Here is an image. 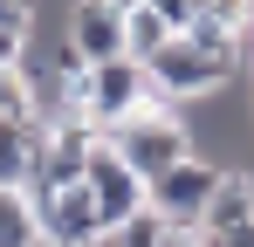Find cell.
Instances as JSON below:
<instances>
[{
    "mask_svg": "<svg viewBox=\"0 0 254 247\" xmlns=\"http://www.w3.org/2000/svg\"><path fill=\"white\" fill-rule=\"evenodd\" d=\"M35 158H42V130H14V124H0V192H28Z\"/></svg>",
    "mask_w": 254,
    "mask_h": 247,
    "instance_id": "ba28073f",
    "label": "cell"
},
{
    "mask_svg": "<svg viewBox=\"0 0 254 247\" xmlns=\"http://www.w3.org/2000/svg\"><path fill=\"white\" fill-rule=\"evenodd\" d=\"M220 165L213 158H186V165H172L165 179H151L144 185V206L158 213V220H172V227H199V213H206V199L220 192Z\"/></svg>",
    "mask_w": 254,
    "mask_h": 247,
    "instance_id": "3957f363",
    "label": "cell"
},
{
    "mask_svg": "<svg viewBox=\"0 0 254 247\" xmlns=\"http://www.w3.org/2000/svg\"><path fill=\"white\" fill-rule=\"evenodd\" d=\"M199 28H213V35H227V41L254 35V0H206V21Z\"/></svg>",
    "mask_w": 254,
    "mask_h": 247,
    "instance_id": "8fae6325",
    "label": "cell"
},
{
    "mask_svg": "<svg viewBox=\"0 0 254 247\" xmlns=\"http://www.w3.org/2000/svg\"><path fill=\"white\" fill-rule=\"evenodd\" d=\"M158 234H165V220L158 213H137V220L117 227V247H158Z\"/></svg>",
    "mask_w": 254,
    "mask_h": 247,
    "instance_id": "4fadbf2b",
    "label": "cell"
},
{
    "mask_svg": "<svg viewBox=\"0 0 254 247\" xmlns=\"http://www.w3.org/2000/svg\"><path fill=\"white\" fill-rule=\"evenodd\" d=\"M83 185H89V199H96V213H103V227H110V234H117L124 220H137V213H151V206H144V179H137L110 144H96Z\"/></svg>",
    "mask_w": 254,
    "mask_h": 247,
    "instance_id": "277c9868",
    "label": "cell"
},
{
    "mask_svg": "<svg viewBox=\"0 0 254 247\" xmlns=\"http://www.w3.org/2000/svg\"><path fill=\"white\" fill-rule=\"evenodd\" d=\"M199 247H254V227H241V234H199Z\"/></svg>",
    "mask_w": 254,
    "mask_h": 247,
    "instance_id": "2e32d148",
    "label": "cell"
},
{
    "mask_svg": "<svg viewBox=\"0 0 254 247\" xmlns=\"http://www.w3.org/2000/svg\"><path fill=\"white\" fill-rule=\"evenodd\" d=\"M103 144L117 151V158L151 185V179H165L172 165L199 158V144H192V124L179 117V110H137V117H124L117 130H103Z\"/></svg>",
    "mask_w": 254,
    "mask_h": 247,
    "instance_id": "7a4b0ae2",
    "label": "cell"
},
{
    "mask_svg": "<svg viewBox=\"0 0 254 247\" xmlns=\"http://www.w3.org/2000/svg\"><path fill=\"white\" fill-rule=\"evenodd\" d=\"M0 28L7 35H35V0H0Z\"/></svg>",
    "mask_w": 254,
    "mask_h": 247,
    "instance_id": "5bb4252c",
    "label": "cell"
},
{
    "mask_svg": "<svg viewBox=\"0 0 254 247\" xmlns=\"http://www.w3.org/2000/svg\"><path fill=\"white\" fill-rule=\"evenodd\" d=\"M89 247H117V234H103V241H89Z\"/></svg>",
    "mask_w": 254,
    "mask_h": 247,
    "instance_id": "ac0fdd59",
    "label": "cell"
},
{
    "mask_svg": "<svg viewBox=\"0 0 254 247\" xmlns=\"http://www.w3.org/2000/svg\"><path fill=\"white\" fill-rule=\"evenodd\" d=\"M62 41L83 55L89 69H96V62H117V55H124V14H117L110 0H76V7H69V35H62Z\"/></svg>",
    "mask_w": 254,
    "mask_h": 247,
    "instance_id": "8992f818",
    "label": "cell"
},
{
    "mask_svg": "<svg viewBox=\"0 0 254 247\" xmlns=\"http://www.w3.org/2000/svg\"><path fill=\"white\" fill-rule=\"evenodd\" d=\"M35 247H55V241H35Z\"/></svg>",
    "mask_w": 254,
    "mask_h": 247,
    "instance_id": "d6986e66",
    "label": "cell"
},
{
    "mask_svg": "<svg viewBox=\"0 0 254 247\" xmlns=\"http://www.w3.org/2000/svg\"><path fill=\"white\" fill-rule=\"evenodd\" d=\"M158 14H165V28L172 35H192L199 21H206V0H151Z\"/></svg>",
    "mask_w": 254,
    "mask_h": 247,
    "instance_id": "7c38bea8",
    "label": "cell"
},
{
    "mask_svg": "<svg viewBox=\"0 0 254 247\" xmlns=\"http://www.w3.org/2000/svg\"><path fill=\"white\" fill-rule=\"evenodd\" d=\"M110 7H117V14H137V7H151V0H110Z\"/></svg>",
    "mask_w": 254,
    "mask_h": 247,
    "instance_id": "e0dca14e",
    "label": "cell"
},
{
    "mask_svg": "<svg viewBox=\"0 0 254 247\" xmlns=\"http://www.w3.org/2000/svg\"><path fill=\"white\" fill-rule=\"evenodd\" d=\"M35 241H42V220L28 192H0V247H35Z\"/></svg>",
    "mask_w": 254,
    "mask_h": 247,
    "instance_id": "30bf717a",
    "label": "cell"
},
{
    "mask_svg": "<svg viewBox=\"0 0 254 247\" xmlns=\"http://www.w3.org/2000/svg\"><path fill=\"white\" fill-rule=\"evenodd\" d=\"M241 227H254V179L227 172L220 192L206 199V213H199V234H241Z\"/></svg>",
    "mask_w": 254,
    "mask_h": 247,
    "instance_id": "52a82bcc",
    "label": "cell"
},
{
    "mask_svg": "<svg viewBox=\"0 0 254 247\" xmlns=\"http://www.w3.org/2000/svg\"><path fill=\"white\" fill-rule=\"evenodd\" d=\"M28 62V35H7L0 28V69H21Z\"/></svg>",
    "mask_w": 254,
    "mask_h": 247,
    "instance_id": "9a60e30c",
    "label": "cell"
},
{
    "mask_svg": "<svg viewBox=\"0 0 254 247\" xmlns=\"http://www.w3.org/2000/svg\"><path fill=\"white\" fill-rule=\"evenodd\" d=\"M35 220H42V241H55V247H89V241H103V234H110V227H103V213H96V199H89V185L55 192L48 206H35Z\"/></svg>",
    "mask_w": 254,
    "mask_h": 247,
    "instance_id": "5b68a950",
    "label": "cell"
},
{
    "mask_svg": "<svg viewBox=\"0 0 254 247\" xmlns=\"http://www.w3.org/2000/svg\"><path fill=\"white\" fill-rule=\"evenodd\" d=\"M227 76H234V41L213 35V28L179 35L165 55L151 62V82H158V96H165V103H206V96L227 89Z\"/></svg>",
    "mask_w": 254,
    "mask_h": 247,
    "instance_id": "6da1fadb",
    "label": "cell"
},
{
    "mask_svg": "<svg viewBox=\"0 0 254 247\" xmlns=\"http://www.w3.org/2000/svg\"><path fill=\"white\" fill-rule=\"evenodd\" d=\"M172 41H179V35L165 28V14H158V7H137V14H124V55H130V62H144V69H151V62L165 55Z\"/></svg>",
    "mask_w": 254,
    "mask_h": 247,
    "instance_id": "9c48e42d",
    "label": "cell"
}]
</instances>
